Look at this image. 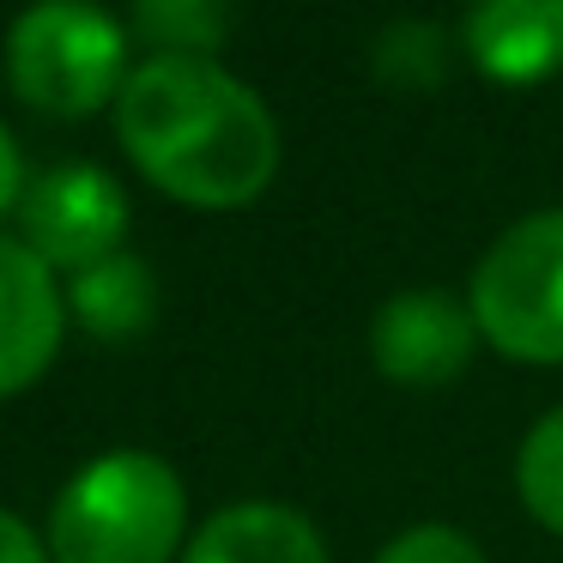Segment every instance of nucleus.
I'll list each match as a JSON object with an SVG mask.
<instances>
[{
  "label": "nucleus",
  "mask_w": 563,
  "mask_h": 563,
  "mask_svg": "<svg viewBox=\"0 0 563 563\" xmlns=\"http://www.w3.org/2000/svg\"><path fill=\"white\" fill-rule=\"evenodd\" d=\"M376 563H485V551H478V539L461 533V527L424 521V527L394 533L388 545L376 551Z\"/></svg>",
  "instance_id": "nucleus-14"
},
{
  "label": "nucleus",
  "mask_w": 563,
  "mask_h": 563,
  "mask_svg": "<svg viewBox=\"0 0 563 563\" xmlns=\"http://www.w3.org/2000/svg\"><path fill=\"white\" fill-rule=\"evenodd\" d=\"M473 352H478L473 309L454 291H437V285L394 291L369 321V357L400 388H442L473 364Z\"/></svg>",
  "instance_id": "nucleus-6"
},
{
  "label": "nucleus",
  "mask_w": 563,
  "mask_h": 563,
  "mask_svg": "<svg viewBox=\"0 0 563 563\" xmlns=\"http://www.w3.org/2000/svg\"><path fill=\"white\" fill-rule=\"evenodd\" d=\"M115 140L152 188L200 212L249 207L279 170L273 110L236 74L195 55H146L128 74Z\"/></svg>",
  "instance_id": "nucleus-1"
},
{
  "label": "nucleus",
  "mask_w": 563,
  "mask_h": 563,
  "mask_svg": "<svg viewBox=\"0 0 563 563\" xmlns=\"http://www.w3.org/2000/svg\"><path fill=\"white\" fill-rule=\"evenodd\" d=\"M67 291L55 267L37 261L19 236H0V400L43 376L62 352Z\"/></svg>",
  "instance_id": "nucleus-7"
},
{
  "label": "nucleus",
  "mask_w": 563,
  "mask_h": 563,
  "mask_svg": "<svg viewBox=\"0 0 563 563\" xmlns=\"http://www.w3.org/2000/svg\"><path fill=\"white\" fill-rule=\"evenodd\" d=\"M515 490H521V509L533 515L545 533L563 539V406H551V412L521 437Z\"/></svg>",
  "instance_id": "nucleus-12"
},
{
  "label": "nucleus",
  "mask_w": 563,
  "mask_h": 563,
  "mask_svg": "<svg viewBox=\"0 0 563 563\" xmlns=\"http://www.w3.org/2000/svg\"><path fill=\"white\" fill-rule=\"evenodd\" d=\"M188 527V490L152 449L86 461L49 503V563H170Z\"/></svg>",
  "instance_id": "nucleus-2"
},
{
  "label": "nucleus",
  "mask_w": 563,
  "mask_h": 563,
  "mask_svg": "<svg viewBox=\"0 0 563 563\" xmlns=\"http://www.w3.org/2000/svg\"><path fill=\"white\" fill-rule=\"evenodd\" d=\"M19 243L55 273H86L98 261L122 255L128 236V195L98 164H55L37 183H25L19 200Z\"/></svg>",
  "instance_id": "nucleus-5"
},
{
  "label": "nucleus",
  "mask_w": 563,
  "mask_h": 563,
  "mask_svg": "<svg viewBox=\"0 0 563 563\" xmlns=\"http://www.w3.org/2000/svg\"><path fill=\"white\" fill-rule=\"evenodd\" d=\"M128 74V25L98 0H31L7 31V79L37 115L79 122L103 103L115 110Z\"/></svg>",
  "instance_id": "nucleus-3"
},
{
  "label": "nucleus",
  "mask_w": 563,
  "mask_h": 563,
  "mask_svg": "<svg viewBox=\"0 0 563 563\" xmlns=\"http://www.w3.org/2000/svg\"><path fill=\"white\" fill-rule=\"evenodd\" d=\"M19 200H25V158H19L13 128L0 122V212H19Z\"/></svg>",
  "instance_id": "nucleus-16"
},
{
  "label": "nucleus",
  "mask_w": 563,
  "mask_h": 563,
  "mask_svg": "<svg viewBox=\"0 0 563 563\" xmlns=\"http://www.w3.org/2000/svg\"><path fill=\"white\" fill-rule=\"evenodd\" d=\"M466 309L509 364H563V207L515 219L473 267Z\"/></svg>",
  "instance_id": "nucleus-4"
},
{
  "label": "nucleus",
  "mask_w": 563,
  "mask_h": 563,
  "mask_svg": "<svg viewBox=\"0 0 563 563\" xmlns=\"http://www.w3.org/2000/svg\"><path fill=\"white\" fill-rule=\"evenodd\" d=\"M461 49L490 86H545L563 74V0H466Z\"/></svg>",
  "instance_id": "nucleus-8"
},
{
  "label": "nucleus",
  "mask_w": 563,
  "mask_h": 563,
  "mask_svg": "<svg viewBox=\"0 0 563 563\" xmlns=\"http://www.w3.org/2000/svg\"><path fill=\"white\" fill-rule=\"evenodd\" d=\"M0 563H49V539H37V527L13 509H0Z\"/></svg>",
  "instance_id": "nucleus-15"
},
{
  "label": "nucleus",
  "mask_w": 563,
  "mask_h": 563,
  "mask_svg": "<svg viewBox=\"0 0 563 563\" xmlns=\"http://www.w3.org/2000/svg\"><path fill=\"white\" fill-rule=\"evenodd\" d=\"M134 37H146L152 55L212 62L231 37V0H134Z\"/></svg>",
  "instance_id": "nucleus-11"
},
{
  "label": "nucleus",
  "mask_w": 563,
  "mask_h": 563,
  "mask_svg": "<svg viewBox=\"0 0 563 563\" xmlns=\"http://www.w3.org/2000/svg\"><path fill=\"white\" fill-rule=\"evenodd\" d=\"M67 316L98 340H134L158 316V279L134 249H122L86 273H67Z\"/></svg>",
  "instance_id": "nucleus-10"
},
{
  "label": "nucleus",
  "mask_w": 563,
  "mask_h": 563,
  "mask_svg": "<svg viewBox=\"0 0 563 563\" xmlns=\"http://www.w3.org/2000/svg\"><path fill=\"white\" fill-rule=\"evenodd\" d=\"M442 67H449V37H442L437 25H424V19H406V25L382 31L376 43V74L388 79V86H406V91H424L442 79Z\"/></svg>",
  "instance_id": "nucleus-13"
},
{
  "label": "nucleus",
  "mask_w": 563,
  "mask_h": 563,
  "mask_svg": "<svg viewBox=\"0 0 563 563\" xmlns=\"http://www.w3.org/2000/svg\"><path fill=\"white\" fill-rule=\"evenodd\" d=\"M183 563H328V545L303 509L249 497L207 515V527L188 539Z\"/></svg>",
  "instance_id": "nucleus-9"
}]
</instances>
